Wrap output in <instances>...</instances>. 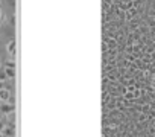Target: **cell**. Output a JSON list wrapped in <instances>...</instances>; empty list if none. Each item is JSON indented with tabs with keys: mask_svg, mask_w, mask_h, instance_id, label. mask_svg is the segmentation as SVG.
Listing matches in <instances>:
<instances>
[{
	"mask_svg": "<svg viewBox=\"0 0 155 137\" xmlns=\"http://www.w3.org/2000/svg\"><path fill=\"white\" fill-rule=\"evenodd\" d=\"M8 52H9L11 55L15 53V43H14V41H11V43L8 44Z\"/></svg>",
	"mask_w": 155,
	"mask_h": 137,
	"instance_id": "6da1fadb",
	"label": "cell"
},
{
	"mask_svg": "<svg viewBox=\"0 0 155 137\" xmlns=\"http://www.w3.org/2000/svg\"><path fill=\"white\" fill-rule=\"evenodd\" d=\"M9 98V93L6 90H0V99H3V101H6Z\"/></svg>",
	"mask_w": 155,
	"mask_h": 137,
	"instance_id": "7a4b0ae2",
	"label": "cell"
},
{
	"mask_svg": "<svg viewBox=\"0 0 155 137\" xmlns=\"http://www.w3.org/2000/svg\"><path fill=\"white\" fill-rule=\"evenodd\" d=\"M0 108H2V111H3V113H8V111H11V110H12V107H9V105H2Z\"/></svg>",
	"mask_w": 155,
	"mask_h": 137,
	"instance_id": "3957f363",
	"label": "cell"
},
{
	"mask_svg": "<svg viewBox=\"0 0 155 137\" xmlns=\"http://www.w3.org/2000/svg\"><path fill=\"white\" fill-rule=\"evenodd\" d=\"M6 75L9 78H14V70H12V68H6Z\"/></svg>",
	"mask_w": 155,
	"mask_h": 137,
	"instance_id": "277c9868",
	"label": "cell"
},
{
	"mask_svg": "<svg viewBox=\"0 0 155 137\" xmlns=\"http://www.w3.org/2000/svg\"><path fill=\"white\" fill-rule=\"evenodd\" d=\"M5 65H6L8 68H12V67H14V62H6Z\"/></svg>",
	"mask_w": 155,
	"mask_h": 137,
	"instance_id": "5b68a950",
	"label": "cell"
},
{
	"mask_svg": "<svg viewBox=\"0 0 155 137\" xmlns=\"http://www.w3.org/2000/svg\"><path fill=\"white\" fill-rule=\"evenodd\" d=\"M2 126H3V125H2V123H0V129H2Z\"/></svg>",
	"mask_w": 155,
	"mask_h": 137,
	"instance_id": "8992f818",
	"label": "cell"
},
{
	"mask_svg": "<svg viewBox=\"0 0 155 137\" xmlns=\"http://www.w3.org/2000/svg\"><path fill=\"white\" fill-rule=\"evenodd\" d=\"M0 90H3V88H2V84H0Z\"/></svg>",
	"mask_w": 155,
	"mask_h": 137,
	"instance_id": "52a82bcc",
	"label": "cell"
},
{
	"mask_svg": "<svg viewBox=\"0 0 155 137\" xmlns=\"http://www.w3.org/2000/svg\"><path fill=\"white\" fill-rule=\"evenodd\" d=\"M0 137H3V135H0Z\"/></svg>",
	"mask_w": 155,
	"mask_h": 137,
	"instance_id": "ba28073f",
	"label": "cell"
}]
</instances>
